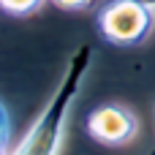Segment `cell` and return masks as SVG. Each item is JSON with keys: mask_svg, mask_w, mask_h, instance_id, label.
I'll use <instances>...</instances> for the list:
<instances>
[{"mask_svg": "<svg viewBox=\"0 0 155 155\" xmlns=\"http://www.w3.org/2000/svg\"><path fill=\"white\" fill-rule=\"evenodd\" d=\"M90 65H93V46L82 44L68 57V65L63 71V79L57 82V90L52 93L49 104L44 106L38 120L30 125V131L25 134V139L19 142L14 155H57L60 153V142L65 134L71 106L82 90V82H84Z\"/></svg>", "mask_w": 155, "mask_h": 155, "instance_id": "6da1fadb", "label": "cell"}, {"mask_svg": "<svg viewBox=\"0 0 155 155\" xmlns=\"http://www.w3.org/2000/svg\"><path fill=\"white\" fill-rule=\"evenodd\" d=\"M155 22V8L142 0H112L98 14L101 35L114 46H136L142 44Z\"/></svg>", "mask_w": 155, "mask_h": 155, "instance_id": "7a4b0ae2", "label": "cell"}, {"mask_svg": "<svg viewBox=\"0 0 155 155\" xmlns=\"http://www.w3.org/2000/svg\"><path fill=\"white\" fill-rule=\"evenodd\" d=\"M84 128L101 144H125L136 134V117L120 104H101L87 114Z\"/></svg>", "mask_w": 155, "mask_h": 155, "instance_id": "3957f363", "label": "cell"}, {"mask_svg": "<svg viewBox=\"0 0 155 155\" xmlns=\"http://www.w3.org/2000/svg\"><path fill=\"white\" fill-rule=\"evenodd\" d=\"M41 3L44 0H0V8L5 14H14V16H27L35 8H41Z\"/></svg>", "mask_w": 155, "mask_h": 155, "instance_id": "277c9868", "label": "cell"}, {"mask_svg": "<svg viewBox=\"0 0 155 155\" xmlns=\"http://www.w3.org/2000/svg\"><path fill=\"white\" fill-rule=\"evenodd\" d=\"M8 144H11V117L5 104L0 101V153H8Z\"/></svg>", "mask_w": 155, "mask_h": 155, "instance_id": "5b68a950", "label": "cell"}, {"mask_svg": "<svg viewBox=\"0 0 155 155\" xmlns=\"http://www.w3.org/2000/svg\"><path fill=\"white\" fill-rule=\"evenodd\" d=\"M52 3L65 8V11H84V8H93L98 0H52Z\"/></svg>", "mask_w": 155, "mask_h": 155, "instance_id": "8992f818", "label": "cell"}, {"mask_svg": "<svg viewBox=\"0 0 155 155\" xmlns=\"http://www.w3.org/2000/svg\"><path fill=\"white\" fill-rule=\"evenodd\" d=\"M142 3H147L150 8H155V0H142Z\"/></svg>", "mask_w": 155, "mask_h": 155, "instance_id": "52a82bcc", "label": "cell"}, {"mask_svg": "<svg viewBox=\"0 0 155 155\" xmlns=\"http://www.w3.org/2000/svg\"><path fill=\"white\" fill-rule=\"evenodd\" d=\"M0 155H8V153H0Z\"/></svg>", "mask_w": 155, "mask_h": 155, "instance_id": "ba28073f", "label": "cell"}]
</instances>
